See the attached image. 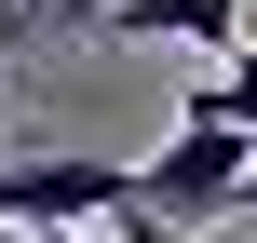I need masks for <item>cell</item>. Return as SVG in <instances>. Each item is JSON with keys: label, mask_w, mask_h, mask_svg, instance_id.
Masks as SVG:
<instances>
[{"label": "cell", "mask_w": 257, "mask_h": 243, "mask_svg": "<svg viewBox=\"0 0 257 243\" xmlns=\"http://www.w3.org/2000/svg\"><path fill=\"white\" fill-rule=\"evenodd\" d=\"M14 14H41V0H0V27H14Z\"/></svg>", "instance_id": "obj_7"}, {"label": "cell", "mask_w": 257, "mask_h": 243, "mask_svg": "<svg viewBox=\"0 0 257 243\" xmlns=\"http://www.w3.org/2000/svg\"><path fill=\"white\" fill-rule=\"evenodd\" d=\"M244 189H257V135H244V122H176V135L136 162V203H149V216H176V230L230 216Z\"/></svg>", "instance_id": "obj_1"}, {"label": "cell", "mask_w": 257, "mask_h": 243, "mask_svg": "<svg viewBox=\"0 0 257 243\" xmlns=\"http://www.w3.org/2000/svg\"><path fill=\"white\" fill-rule=\"evenodd\" d=\"M244 203H257V189H244Z\"/></svg>", "instance_id": "obj_8"}, {"label": "cell", "mask_w": 257, "mask_h": 243, "mask_svg": "<svg viewBox=\"0 0 257 243\" xmlns=\"http://www.w3.org/2000/svg\"><path fill=\"white\" fill-rule=\"evenodd\" d=\"M136 203V162H0V230H108Z\"/></svg>", "instance_id": "obj_2"}, {"label": "cell", "mask_w": 257, "mask_h": 243, "mask_svg": "<svg viewBox=\"0 0 257 243\" xmlns=\"http://www.w3.org/2000/svg\"><path fill=\"white\" fill-rule=\"evenodd\" d=\"M14 243H95V230H14Z\"/></svg>", "instance_id": "obj_6"}, {"label": "cell", "mask_w": 257, "mask_h": 243, "mask_svg": "<svg viewBox=\"0 0 257 243\" xmlns=\"http://www.w3.org/2000/svg\"><path fill=\"white\" fill-rule=\"evenodd\" d=\"M108 41H190V54H244V0H122Z\"/></svg>", "instance_id": "obj_3"}, {"label": "cell", "mask_w": 257, "mask_h": 243, "mask_svg": "<svg viewBox=\"0 0 257 243\" xmlns=\"http://www.w3.org/2000/svg\"><path fill=\"white\" fill-rule=\"evenodd\" d=\"M41 14H54V27H108L122 0H41Z\"/></svg>", "instance_id": "obj_5"}, {"label": "cell", "mask_w": 257, "mask_h": 243, "mask_svg": "<svg viewBox=\"0 0 257 243\" xmlns=\"http://www.w3.org/2000/svg\"><path fill=\"white\" fill-rule=\"evenodd\" d=\"M176 122H244V135H257V41L217 68V81H190V95H176Z\"/></svg>", "instance_id": "obj_4"}]
</instances>
